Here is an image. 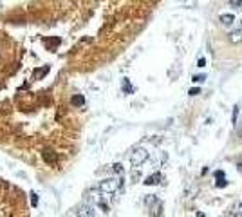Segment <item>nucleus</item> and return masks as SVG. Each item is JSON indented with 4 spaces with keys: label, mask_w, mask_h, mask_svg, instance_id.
I'll list each match as a JSON object with an SVG mask.
<instances>
[{
    "label": "nucleus",
    "mask_w": 242,
    "mask_h": 217,
    "mask_svg": "<svg viewBox=\"0 0 242 217\" xmlns=\"http://www.w3.org/2000/svg\"><path fill=\"white\" fill-rule=\"evenodd\" d=\"M221 22L224 25H231L233 22H235V16L233 15H221Z\"/></svg>",
    "instance_id": "nucleus-8"
},
{
    "label": "nucleus",
    "mask_w": 242,
    "mask_h": 217,
    "mask_svg": "<svg viewBox=\"0 0 242 217\" xmlns=\"http://www.w3.org/2000/svg\"><path fill=\"white\" fill-rule=\"evenodd\" d=\"M202 80H204V76H195L193 78V82H202Z\"/></svg>",
    "instance_id": "nucleus-16"
},
{
    "label": "nucleus",
    "mask_w": 242,
    "mask_h": 217,
    "mask_svg": "<svg viewBox=\"0 0 242 217\" xmlns=\"http://www.w3.org/2000/svg\"><path fill=\"white\" fill-rule=\"evenodd\" d=\"M145 203H147V206L150 208V214L152 215H161L163 214V203H161V199H157L156 196H148L145 199Z\"/></svg>",
    "instance_id": "nucleus-3"
},
{
    "label": "nucleus",
    "mask_w": 242,
    "mask_h": 217,
    "mask_svg": "<svg viewBox=\"0 0 242 217\" xmlns=\"http://www.w3.org/2000/svg\"><path fill=\"white\" fill-rule=\"evenodd\" d=\"M161 179H163V176H161V172H156V174H152V176H148L147 179H145V185H159L161 183Z\"/></svg>",
    "instance_id": "nucleus-4"
},
{
    "label": "nucleus",
    "mask_w": 242,
    "mask_h": 217,
    "mask_svg": "<svg viewBox=\"0 0 242 217\" xmlns=\"http://www.w3.org/2000/svg\"><path fill=\"white\" fill-rule=\"evenodd\" d=\"M43 159H45L47 163H51V165H54V163L58 161V156L54 154L53 150H45V152H43Z\"/></svg>",
    "instance_id": "nucleus-5"
},
{
    "label": "nucleus",
    "mask_w": 242,
    "mask_h": 217,
    "mask_svg": "<svg viewBox=\"0 0 242 217\" xmlns=\"http://www.w3.org/2000/svg\"><path fill=\"white\" fill-rule=\"evenodd\" d=\"M83 103H85V98H83V96H80V94H78V96H74V98H73V105H74V107H81Z\"/></svg>",
    "instance_id": "nucleus-9"
},
{
    "label": "nucleus",
    "mask_w": 242,
    "mask_h": 217,
    "mask_svg": "<svg viewBox=\"0 0 242 217\" xmlns=\"http://www.w3.org/2000/svg\"><path fill=\"white\" fill-rule=\"evenodd\" d=\"M47 43H49V45H58V43H60V38H53V40H49Z\"/></svg>",
    "instance_id": "nucleus-13"
},
{
    "label": "nucleus",
    "mask_w": 242,
    "mask_h": 217,
    "mask_svg": "<svg viewBox=\"0 0 242 217\" xmlns=\"http://www.w3.org/2000/svg\"><path fill=\"white\" fill-rule=\"evenodd\" d=\"M76 214H78V215H94L96 212H94V206H89V205H87V206H80Z\"/></svg>",
    "instance_id": "nucleus-6"
},
{
    "label": "nucleus",
    "mask_w": 242,
    "mask_h": 217,
    "mask_svg": "<svg viewBox=\"0 0 242 217\" xmlns=\"http://www.w3.org/2000/svg\"><path fill=\"white\" fill-rule=\"evenodd\" d=\"M148 150L147 148H136L132 154H130V163H132V166H141L145 161L148 159Z\"/></svg>",
    "instance_id": "nucleus-2"
},
{
    "label": "nucleus",
    "mask_w": 242,
    "mask_h": 217,
    "mask_svg": "<svg viewBox=\"0 0 242 217\" xmlns=\"http://www.w3.org/2000/svg\"><path fill=\"white\" fill-rule=\"evenodd\" d=\"M231 7H242V0H230Z\"/></svg>",
    "instance_id": "nucleus-12"
},
{
    "label": "nucleus",
    "mask_w": 242,
    "mask_h": 217,
    "mask_svg": "<svg viewBox=\"0 0 242 217\" xmlns=\"http://www.w3.org/2000/svg\"><path fill=\"white\" fill-rule=\"evenodd\" d=\"M112 170H114L116 174H123V165H121V163H116V165H112Z\"/></svg>",
    "instance_id": "nucleus-11"
},
{
    "label": "nucleus",
    "mask_w": 242,
    "mask_h": 217,
    "mask_svg": "<svg viewBox=\"0 0 242 217\" xmlns=\"http://www.w3.org/2000/svg\"><path fill=\"white\" fill-rule=\"evenodd\" d=\"M119 188H123V177H108V179H103L99 185H98V190L105 196H112L116 194Z\"/></svg>",
    "instance_id": "nucleus-1"
},
{
    "label": "nucleus",
    "mask_w": 242,
    "mask_h": 217,
    "mask_svg": "<svg viewBox=\"0 0 242 217\" xmlns=\"http://www.w3.org/2000/svg\"><path fill=\"white\" fill-rule=\"evenodd\" d=\"M237 114H239V107H235V111H233V123L237 121Z\"/></svg>",
    "instance_id": "nucleus-14"
},
{
    "label": "nucleus",
    "mask_w": 242,
    "mask_h": 217,
    "mask_svg": "<svg viewBox=\"0 0 242 217\" xmlns=\"http://www.w3.org/2000/svg\"><path fill=\"white\" fill-rule=\"evenodd\" d=\"M190 94H191V96H195V94H199V89H191V91H190Z\"/></svg>",
    "instance_id": "nucleus-17"
},
{
    "label": "nucleus",
    "mask_w": 242,
    "mask_h": 217,
    "mask_svg": "<svg viewBox=\"0 0 242 217\" xmlns=\"http://www.w3.org/2000/svg\"><path fill=\"white\" fill-rule=\"evenodd\" d=\"M215 177H217V186H226L228 183H226V176H224V172H215Z\"/></svg>",
    "instance_id": "nucleus-7"
},
{
    "label": "nucleus",
    "mask_w": 242,
    "mask_h": 217,
    "mask_svg": "<svg viewBox=\"0 0 242 217\" xmlns=\"http://www.w3.org/2000/svg\"><path fill=\"white\" fill-rule=\"evenodd\" d=\"M206 65V60L204 58H199V67H204Z\"/></svg>",
    "instance_id": "nucleus-15"
},
{
    "label": "nucleus",
    "mask_w": 242,
    "mask_h": 217,
    "mask_svg": "<svg viewBox=\"0 0 242 217\" xmlns=\"http://www.w3.org/2000/svg\"><path fill=\"white\" fill-rule=\"evenodd\" d=\"M230 40L231 42H240L242 40V33L240 31H233L231 34H230Z\"/></svg>",
    "instance_id": "nucleus-10"
}]
</instances>
